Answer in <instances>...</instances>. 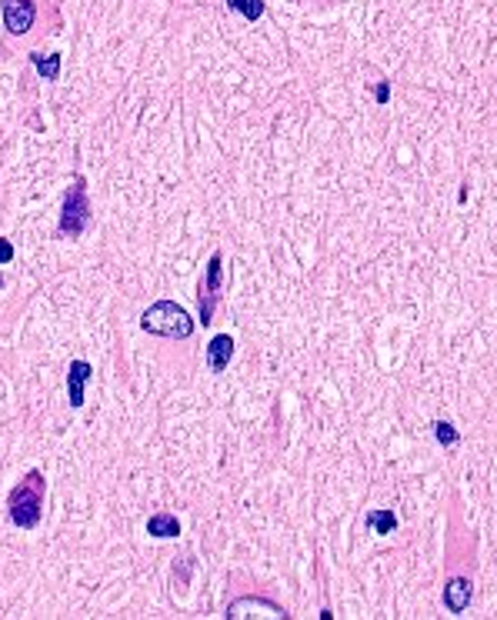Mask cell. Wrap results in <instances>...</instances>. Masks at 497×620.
Returning <instances> with one entry per match:
<instances>
[{
  "mask_svg": "<svg viewBox=\"0 0 497 620\" xmlns=\"http://www.w3.org/2000/svg\"><path fill=\"white\" fill-rule=\"evenodd\" d=\"M147 533H154V537H177V533H180V523H177V517H170V513H154V517L147 521Z\"/></svg>",
  "mask_w": 497,
  "mask_h": 620,
  "instance_id": "obj_10",
  "label": "cell"
},
{
  "mask_svg": "<svg viewBox=\"0 0 497 620\" xmlns=\"http://www.w3.org/2000/svg\"><path fill=\"white\" fill-rule=\"evenodd\" d=\"M13 261V244L11 240H0V263H11Z\"/></svg>",
  "mask_w": 497,
  "mask_h": 620,
  "instance_id": "obj_15",
  "label": "cell"
},
{
  "mask_svg": "<svg viewBox=\"0 0 497 620\" xmlns=\"http://www.w3.org/2000/svg\"><path fill=\"white\" fill-rule=\"evenodd\" d=\"M231 357H234L231 334H217V337L210 340V347H207V367L214 370V374H221V370L231 364Z\"/></svg>",
  "mask_w": 497,
  "mask_h": 620,
  "instance_id": "obj_8",
  "label": "cell"
},
{
  "mask_svg": "<svg viewBox=\"0 0 497 620\" xmlns=\"http://www.w3.org/2000/svg\"><path fill=\"white\" fill-rule=\"evenodd\" d=\"M7 513L11 521L21 527V531H33L40 517H44V474L40 470H31L27 477L11 490L7 497Z\"/></svg>",
  "mask_w": 497,
  "mask_h": 620,
  "instance_id": "obj_1",
  "label": "cell"
},
{
  "mask_svg": "<svg viewBox=\"0 0 497 620\" xmlns=\"http://www.w3.org/2000/svg\"><path fill=\"white\" fill-rule=\"evenodd\" d=\"M0 287H4V277H0Z\"/></svg>",
  "mask_w": 497,
  "mask_h": 620,
  "instance_id": "obj_16",
  "label": "cell"
},
{
  "mask_svg": "<svg viewBox=\"0 0 497 620\" xmlns=\"http://www.w3.org/2000/svg\"><path fill=\"white\" fill-rule=\"evenodd\" d=\"M227 617L241 620V617H288L284 614V607H277V604H271V600H254V597H244V600H234L231 607H227Z\"/></svg>",
  "mask_w": 497,
  "mask_h": 620,
  "instance_id": "obj_6",
  "label": "cell"
},
{
  "mask_svg": "<svg viewBox=\"0 0 497 620\" xmlns=\"http://www.w3.org/2000/svg\"><path fill=\"white\" fill-rule=\"evenodd\" d=\"M141 327L147 334H157V337H170V340H187L194 334V320L180 304L174 300H157L144 310L141 317Z\"/></svg>",
  "mask_w": 497,
  "mask_h": 620,
  "instance_id": "obj_2",
  "label": "cell"
},
{
  "mask_svg": "<svg viewBox=\"0 0 497 620\" xmlns=\"http://www.w3.org/2000/svg\"><path fill=\"white\" fill-rule=\"evenodd\" d=\"M227 7H231V11H241L247 21H257V17L264 13V4H261V0H227Z\"/></svg>",
  "mask_w": 497,
  "mask_h": 620,
  "instance_id": "obj_12",
  "label": "cell"
},
{
  "mask_svg": "<svg viewBox=\"0 0 497 620\" xmlns=\"http://www.w3.org/2000/svg\"><path fill=\"white\" fill-rule=\"evenodd\" d=\"M444 600H447V610H451V614H461V610L471 604V584H467L464 577H454L451 584L444 587Z\"/></svg>",
  "mask_w": 497,
  "mask_h": 620,
  "instance_id": "obj_9",
  "label": "cell"
},
{
  "mask_svg": "<svg viewBox=\"0 0 497 620\" xmlns=\"http://www.w3.org/2000/svg\"><path fill=\"white\" fill-rule=\"evenodd\" d=\"M221 254H210L207 261V273H204V281H200V320L204 324H210V317H214V304H217V290H221V281H224V267H221Z\"/></svg>",
  "mask_w": 497,
  "mask_h": 620,
  "instance_id": "obj_4",
  "label": "cell"
},
{
  "mask_svg": "<svg viewBox=\"0 0 497 620\" xmlns=\"http://www.w3.org/2000/svg\"><path fill=\"white\" fill-rule=\"evenodd\" d=\"M31 60L37 64V70H40L44 80H57V77H60V54H47V57L31 54Z\"/></svg>",
  "mask_w": 497,
  "mask_h": 620,
  "instance_id": "obj_11",
  "label": "cell"
},
{
  "mask_svg": "<svg viewBox=\"0 0 497 620\" xmlns=\"http://www.w3.org/2000/svg\"><path fill=\"white\" fill-rule=\"evenodd\" d=\"M371 527H374L377 533H390L398 527V517L390 511H377V513H371Z\"/></svg>",
  "mask_w": 497,
  "mask_h": 620,
  "instance_id": "obj_13",
  "label": "cell"
},
{
  "mask_svg": "<svg viewBox=\"0 0 497 620\" xmlns=\"http://www.w3.org/2000/svg\"><path fill=\"white\" fill-rule=\"evenodd\" d=\"M437 440L441 444H457V434L451 430V424H437Z\"/></svg>",
  "mask_w": 497,
  "mask_h": 620,
  "instance_id": "obj_14",
  "label": "cell"
},
{
  "mask_svg": "<svg viewBox=\"0 0 497 620\" xmlns=\"http://www.w3.org/2000/svg\"><path fill=\"white\" fill-rule=\"evenodd\" d=\"M90 224V200H87V187H84V177H74V187L67 190L64 210H60V234L64 237H80Z\"/></svg>",
  "mask_w": 497,
  "mask_h": 620,
  "instance_id": "obj_3",
  "label": "cell"
},
{
  "mask_svg": "<svg viewBox=\"0 0 497 620\" xmlns=\"http://www.w3.org/2000/svg\"><path fill=\"white\" fill-rule=\"evenodd\" d=\"M90 374H94V367H90L87 360H70V367H67V397H70V407H84V387H87Z\"/></svg>",
  "mask_w": 497,
  "mask_h": 620,
  "instance_id": "obj_7",
  "label": "cell"
},
{
  "mask_svg": "<svg viewBox=\"0 0 497 620\" xmlns=\"http://www.w3.org/2000/svg\"><path fill=\"white\" fill-rule=\"evenodd\" d=\"M33 17H37V7L33 0H4V27L11 33H27L33 27Z\"/></svg>",
  "mask_w": 497,
  "mask_h": 620,
  "instance_id": "obj_5",
  "label": "cell"
}]
</instances>
